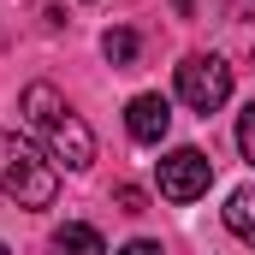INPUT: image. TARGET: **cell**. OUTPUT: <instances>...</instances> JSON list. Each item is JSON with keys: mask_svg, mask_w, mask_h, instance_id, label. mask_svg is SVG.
Here are the masks:
<instances>
[{"mask_svg": "<svg viewBox=\"0 0 255 255\" xmlns=\"http://www.w3.org/2000/svg\"><path fill=\"white\" fill-rule=\"evenodd\" d=\"M113 196H119V208H125V214H142V190H136V184H119Z\"/></svg>", "mask_w": 255, "mask_h": 255, "instance_id": "cell-10", "label": "cell"}, {"mask_svg": "<svg viewBox=\"0 0 255 255\" xmlns=\"http://www.w3.org/2000/svg\"><path fill=\"white\" fill-rule=\"evenodd\" d=\"M113 255H166L160 244H148V238H136V244H125V250H113Z\"/></svg>", "mask_w": 255, "mask_h": 255, "instance_id": "cell-11", "label": "cell"}, {"mask_svg": "<svg viewBox=\"0 0 255 255\" xmlns=\"http://www.w3.org/2000/svg\"><path fill=\"white\" fill-rule=\"evenodd\" d=\"M208 184H214V166H208L202 148H172V154H160V196H166V202H196V196H208Z\"/></svg>", "mask_w": 255, "mask_h": 255, "instance_id": "cell-4", "label": "cell"}, {"mask_svg": "<svg viewBox=\"0 0 255 255\" xmlns=\"http://www.w3.org/2000/svg\"><path fill=\"white\" fill-rule=\"evenodd\" d=\"M178 101L190 107V113H220L226 101H232V65L214 60V54H184L178 60Z\"/></svg>", "mask_w": 255, "mask_h": 255, "instance_id": "cell-3", "label": "cell"}, {"mask_svg": "<svg viewBox=\"0 0 255 255\" xmlns=\"http://www.w3.org/2000/svg\"><path fill=\"white\" fill-rule=\"evenodd\" d=\"M54 255H107L95 226H60L54 232Z\"/></svg>", "mask_w": 255, "mask_h": 255, "instance_id": "cell-6", "label": "cell"}, {"mask_svg": "<svg viewBox=\"0 0 255 255\" xmlns=\"http://www.w3.org/2000/svg\"><path fill=\"white\" fill-rule=\"evenodd\" d=\"M0 255H12V250H6V244H0Z\"/></svg>", "mask_w": 255, "mask_h": 255, "instance_id": "cell-12", "label": "cell"}, {"mask_svg": "<svg viewBox=\"0 0 255 255\" xmlns=\"http://www.w3.org/2000/svg\"><path fill=\"white\" fill-rule=\"evenodd\" d=\"M18 107H24L30 130L48 142V160H65L71 172H83V166L95 160V130H89L71 107H65V95L54 89V83H30Z\"/></svg>", "mask_w": 255, "mask_h": 255, "instance_id": "cell-1", "label": "cell"}, {"mask_svg": "<svg viewBox=\"0 0 255 255\" xmlns=\"http://www.w3.org/2000/svg\"><path fill=\"white\" fill-rule=\"evenodd\" d=\"M136 48H142L136 30H107V36H101V54H107L113 65H130V60H136Z\"/></svg>", "mask_w": 255, "mask_h": 255, "instance_id": "cell-8", "label": "cell"}, {"mask_svg": "<svg viewBox=\"0 0 255 255\" xmlns=\"http://www.w3.org/2000/svg\"><path fill=\"white\" fill-rule=\"evenodd\" d=\"M238 148H244V160L255 166V101L238 113Z\"/></svg>", "mask_w": 255, "mask_h": 255, "instance_id": "cell-9", "label": "cell"}, {"mask_svg": "<svg viewBox=\"0 0 255 255\" xmlns=\"http://www.w3.org/2000/svg\"><path fill=\"white\" fill-rule=\"evenodd\" d=\"M125 130L136 142H160L166 130H172V107H166V95H136L125 107Z\"/></svg>", "mask_w": 255, "mask_h": 255, "instance_id": "cell-5", "label": "cell"}, {"mask_svg": "<svg viewBox=\"0 0 255 255\" xmlns=\"http://www.w3.org/2000/svg\"><path fill=\"white\" fill-rule=\"evenodd\" d=\"M0 196L18 202V208H54L60 196V172L42 148H30L18 130L0 125Z\"/></svg>", "mask_w": 255, "mask_h": 255, "instance_id": "cell-2", "label": "cell"}, {"mask_svg": "<svg viewBox=\"0 0 255 255\" xmlns=\"http://www.w3.org/2000/svg\"><path fill=\"white\" fill-rule=\"evenodd\" d=\"M226 226H232V238L255 244V190H232V202H226Z\"/></svg>", "mask_w": 255, "mask_h": 255, "instance_id": "cell-7", "label": "cell"}]
</instances>
